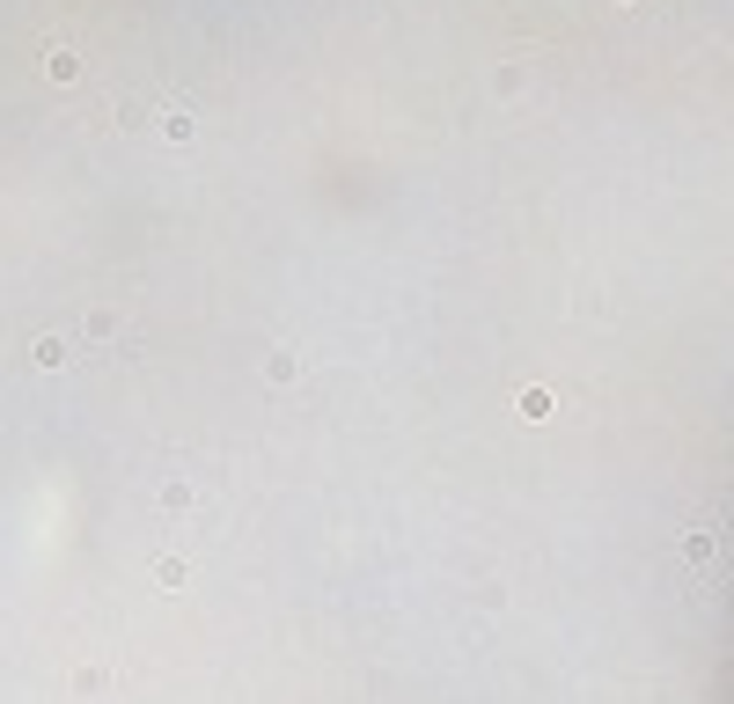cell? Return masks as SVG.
I'll use <instances>...</instances> for the list:
<instances>
[{
  "label": "cell",
  "instance_id": "6da1fadb",
  "mask_svg": "<svg viewBox=\"0 0 734 704\" xmlns=\"http://www.w3.org/2000/svg\"><path fill=\"white\" fill-rule=\"evenodd\" d=\"M45 73H51V81H73V73H81V51L51 45V51H45Z\"/></svg>",
  "mask_w": 734,
  "mask_h": 704
},
{
  "label": "cell",
  "instance_id": "7a4b0ae2",
  "mask_svg": "<svg viewBox=\"0 0 734 704\" xmlns=\"http://www.w3.org/2000/svg\"><path fill=\"white\" fill-rule=\"evenodd\" d=\"M162 132H170V140H192V111L170 103V111H162Z\"/></svg>",
  "mask_w": 734,
  "mask_h": 704
}]
</instances>
